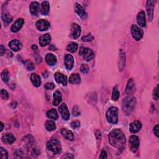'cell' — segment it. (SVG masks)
<instances>
[{
    "instance_id": "cell-1",
    "label": "cell",
    "mask_w": 159,
    "mask_h": 159,
    "mask_svg": "<svg viewBox=\"0 0 159 159\" xmlns=\"http://www.w3.org/2000/svg\"><path fill=\"white\" fill-rule=\"evenodd\" d=\"M109 142L118 151H122L126 147V136L121 129H113L109 134Z\"/></svg>"
},
{
    "instance_id": "cell-2",
    "label": "cell",
    "mask_w": 159,
    "mask_h": 159,
    "mask_svg": "<svg viewBox=\"0 0 159 159\" xmlns=\"http://www.w3.org/2000/svg\"><path fill=\"white\" fill-rule=\"evenodd\" d=\"M136 105V99L133 96H127L124 98L122 102V111L127 115L130 114L135 109Z\"/></svg>"
},
{
    "instance_id": "cell-3",
    "label": "cell",
    "mask_w": 159,
    "mask_h": 159,
    "mask_svg": "<svg viewBox=\"0 0 159 159\" xmlns=\"http://www.w3.org/2000/svg\"><path fill=\"white\" fill-rule=\"evenodd\" d=\"M106 116L108 122L116 124L118 122V109L116 107H111L107 111Z\"/></svg>"
},
{
    "instance_id": "cell-4",
    "label": "cell",
    "mask_w": 159,
    "mask_h": 159,
    "mask_svg": "<svg viewBox=\"0 0 159 159\" xmlns=\"http://www.w3.org/2000/svg\"><path fill=\"white\" fill-rule=\"evenodd\" d=\"M47 147L55 154H57L62 151V146L61 142L57 139H52L47 144Z\"/></svg>"
},
{
    "instance_id": "cell-5",
    "label": "cell",
    "mask_w": 159,
    "mask_h": 159,
    "mask_svg": "<svg viewBox=\"0 0 159 159\" xmlns=\"http://www.w3.org/2000/svg\"><path fill=\"white\" fill-rule=\"evenodd\" d=\"M79 54L87 62L90 61L94 57V54L92 50L84 47H81L80 48Z\"/></svg>"
},
{
    "instance_id": "cell-6",
    "label": "cell",
    "mask_w": 159,
    "mask_h": 159,
    "mask_svg": "<svg viewBox=\"0 0 159 159\" xmlns=\"http://www.w3.org/2000/svg\"><path fill=\"white\" fill-rule=\"evenodd\" d=\"M131 34L132 37L136 40V41H140L143 37V31L142 29L138 27L137 25H132L131 27Z\"/></svg>"
},
{
    "instance_id": "cell-7",
    "label": "cell",
    "mask_w": 159,
    "mask_h": 159,
    "mask_svg": "<svg viewBox=\"0 0 159 159\" xmlns=\"http://www.w3.org/2000/svg\"><path fill=\"white\" fill-rule=\"evenodd\" d=\"M129 147L132 152H136L139 147V139L136 136H131L129 140Z\"/></svg>"
},
{
    "instance_id": "cell-8",
    "label": "cell",
    "mask_w": 159,
    "mask_h": 159,
    "mask_svg": "<svg viewBox=\"0 0 159 159\" xmlns=\"http://www.w3.org/2000/svg\"><path fill=\"white\" fill-rule=\"evenodd\" d=\"M81 27L76 23H72L70 27V36L73 39H77L81 34Z\"/></svg>"
},
{
    "instance_id": "cell-9",
    "label": "cell",
    "mask_w": 159,
    "mask_h": 159,
    "mask_svg": "<svg viewBox=\"0 0 159 159\" xmlns=\"http://www.w3.org/2000/svg\"><path fill=\"white\" fill-rule=\"evenodd\" d=\"M58 111L61 114L62 118L65 120H68L70 118V113L67 105L65 103L62 104L58 108Z\"/></svg>"
},
{
    "instance_id": "cell-10",
    "label": "cell",
    "mask_w": 159,
    "mask_h": 159,
    "mask_svg": "<svg viewBox=\"0 0 159 159\" xmlns=\"http://www.w3.org/2000/svg\"><path fill=\"white\" fill-rule=\"evenodd\" d=\"M36 27L41 31H47V30L50 27V23L46 20L41 19L36 23Z\"/></svg>"
},
{
    "instance_id": "cell-11",
    "label": "cell",
    "mask_w": 159,
    "mask_h": 159,
    "mask_svg": "<svg viewBox=\"0 0 159 159\" xmlns=\"http://www.w3.org/2000/svg\"><path fill=\"white\" fill-rule=\"evenodd\" d=\"M154 4H155V1L153 0H149L147 2V12L148 14V17L150 19V21H152L153 16V9H154Z\"/></svg>"
},
{
    "instance_id": "cell-12",
    "label": "cell",
    "mask_w": 159,
    "mask_h": 159,
    "mask_svg": "<svg viewBox=\"0 0 159 159\" xmlns=\"http://www.w3.org/2000/svg\"><path fill=\"white\" fill-rule=\"evenodd\" d=\"M9 46L14 52H18L20 51L23 47L22 42L17 39H14L9 43Z\"/></svg>"
},
{
    "instance_id": "cell-13",
    "label": "cell",
    "mask_w": 159,
    "mask_h": 159,
    "mask_svg": "<svg viewBox=\"0 0 159 159\" xmlns=\"http://www.w3.org/2000/svg\"><path fill=\"white\" fill-rule=\"evenodd\" d=\"M137 21L138 24L142 27H146V14L145 12L141 11L139 12L137 16Z\"/></svg>"
},
{
    "instance_id": "cell-14",
    "label": "cell",
    "mask_w": 159,
    "mask_h": 159,
    "mask_svg": "<svg viewBox=\"0 0 159 159\" xmlns=\"http://www.w3.org/2000/svg\"><path fill=\"white\" fill-rule=\"evenodd\" d=\"M24 23V21L23 19H22V18L18 19L12 26V27L11 28V31L13 32H18L23 27Z\"/></svg>"
},
{
    "instance_id": "cell-15",
    "label": "cell",
    "mask_w": 159,
    "mask_h": 159,
    "mask_svg": "<svg viewBox=\"0 0 159 159\" xmlns=\"http://www.w3.org/2000/svg\"><path fill=\"white\" fill-rule=\"evenodd\" d=\"M126 63V56L125 53L123 52L122 49L119 50V68L120 70H122L123 68L125 67Z\"/></svg>"
},
{
    "instance_id": "cell-16",
    "label": "cell",
    "mask_w": 159,
    "mask_h": 159,
    "mask_svg": "<svg viewBox=\"0 0 159 159\" xmlns=\"http://www.w3.org/2000/svg\"><path fill=\"white\" fill-rule=\"evenodd\" d=\"M142 128V124L140 121H136L133 122H132L130 126H129V130H130L131 132L135 134L141 130Z\"/></svg>"
},
{
    "instance_id": "cell-17",
    "label": "cell",
    "mask_w": 159,
    "mask_h": 159,
    "mask_svg": "<svg viewBox=\"0 0 159 159\" xmlns=\"http://www.w3.org/2000/svg\"><path fill=\"white\" fill-rule=\"evenodd\" d=\"M55 79L58 83H61L63 86H66L67 84V78L65 75L61 73H56L55 74Z\"/></svg>"
},
{
    "instance_id": "cell-18",
    "label": "cell",
    "mask_w": 159,
    "mask_h": 159,
    "mask_svg": "<svg viewBox=\"0 0 159 159\" xmlns=\"http://www.w3.org/2000/svg\"><path fill=\"white\" fill-rule=\"evenodd\" d=\"M73 64L74 59L72 56L70 54H67L65 57V65L67 69H68V70H70L73 67Z\"/></svg>"
},
{
    "instance_id": "cell-19",
    "label": "cell",
    "mask_w": 159,
    "mask_h": 159,
    "mask_svg": "<svg viewBox=\"0 0 159 159\" xmlns=\"http://www.w3.org/2000/svg\"><path fill=\"white\" fill-rule=\"evenodd\" d=\"M135 83H134V80L133 78H131L127 82V86L126 88V94L130 95V94H132L134 91H135Z\"/></svg>"
},
{
    "instance_id": "cell-20",
    "label": "cell",
    "mask_w": 159,
    "mask_h": 159,
    "mask_svg": "<svg viewBox=\"0 0 159 159\" xmlns=\"http://www.w3.org/2000/svg\"><path fill=\"white\" fill-rule=\"evenodd\" d=\"M1 139L2 141L6 144H12L16 141V138L12 134H4L2 136Z\"/></svg>"
},
{
    "instance_id": "cell-21",
    "label": "cell",
    "mask_w": 159,
    "mask_h": 159,
    "mask_svg": "<svg viewBox=\"0 0 159 159\" xmlns=\"http://www.w3.org/2000/svg\"><path fill=\"white\" fill-rule=\"evenodd\" d=\"M75 12L80 17H81L83 19H84L87 17V14L80 4L76 3L75 6Z\"/></svg>"
},
{
    "instance_id": "cell-22",
    "label": "cell",
    "mask_w": 159,
    "mask_h": 159,
    "mask_svg": "<svg viewBox=\"0 0 159 159\" xmlns=\"http://www.w3.org/2000/svg\"><path fill=\"white\" fill-rule=\"evenodd\" d=\"M51 37L49 34H44L39 39V44L41 46L44 47L51 42Z\"/></svg>"
},
{
    "instance_id": "cell-23",
    "label": "cell",
    "mask_w": 159,
    "mask_h": 159,
    "mask_svg": "<svg viewBox=\"0 0 159 159\" xmlns=\"http://www.w3.org/2000/svg\"><path fill=\"white\" fill-rule=\"evenodd\" d=\"M30 12L34 16H36L39 11V4L37 2H32L30 5Z\"/></svg>"
},
{
    "instance_id": "cell-24",
    "label": "cell",
    "mask_w": 159,
    "mask_h": 159,
    "mask_svg": "<svg viewBox=\"0 0 159 159\" xmlns=\"http://www.w3.org/2000/svg\"><path fill=\"white\" fill-rule=\"evenodd\" d=\"M46 61L49 65H54L57 63V58L52 53H48L46 57Z\"/></svg>"
},
{
    "instance_id": "cell-25",
    "label": "cell",
    "mask_w": 159,
    "mask_h": 159,
    "mask_svg": "<svg viewBox=\"0 0 159 159\" xmlns=\"http://www.w3.org/2000/svg\"><path fill=\"white\" fill-rule=\"evenodd\" d=\"M61 133L63 135V136L65 139H67V140H69V141L73 140L74 135H73V133L71 131H69L67 129H62L61 131Z\"/></svg>"
},
{
    "instance_id": "cell-26",
    "label": "cell",
    "mask_w": 159,
    "mask_h": 159,
    "mask_svg": "<svg viewBox=\"0 0 159 159\" xmlns=\"http://www.w3.org/2000/svg\"><path fill=\"white\" fill-rule=\"evenodd\" d=\"M62 94L59 91H56L53 93V104L54 106H57L62 101Z\"/></svg>"
},
{
    "instance_id": "cell-27",
    "label": "cell",
    "mask_w": 159,
    "mask_h": 159,
    "mask_svg": "<svg viewBox=\"0 0 159 159\" xmlns=\"http://www.w3.org/2000/svg\"><path fill=\"white\" fill-rule=\"evenodd\" d=\"M31 80L34 85L36 87H39L41 86V78H40V77L37 75V74L33 73L31 75Z\"/></svg>"
},
{
    "instance_id": "cell-28",
    "label": "cell",
    "mask_w": 159,
    "mask_h": 159,
    "mask_svg": "<svg viewBox=\"0 0 159 159\" xmlns=\"http://www.w3.org/2000/svg\"><path fill=\"white\" fill-rule=\"evenodd\" d=\"M69 82L71 84H79L81 82V78L78 73H73L70 77Z\"/></svg>"
},
{
    "instance_id": "cell-29",
    "label": "cell",
    "mask_w": 159,
    "mask_h": 159,
    "mask_svg": "<svg viewBox=\"0 0 159 159\" xmlns=\"http://www.w3.org/2000/svg\"><path fill=\"white\" fill-rule=\"evenodd\" d=\"M2 19L4 22V24L6 25V26H8V25L11 23L13 21V18L9 16V15L5 12L4 10H3V13H2Z\"/></svg>"
},
{
    "instance_id": "cell-30",
    "label": "cell",
    "mask_w": 159,
    "mask_h": 159,
    "mask_svg": "<svg viewBox=\"0 0 159 159\" xmlns=\"http://www.w3.org/2000/svg\"><path fill=\"white\" fill-rule=\"evenodd\" d=\"M45 127L48 131H53L56 129V125L53 121L48 120L45 124Z\"/></svg>"
},
{
    "instance_id": "cell-31",
    "label": "cell",
    "mask_w": 159,
    "mask_h": 159,
    "mask_svg": "<svg viewBox=\"0 0 159 159\" xmlns=\"http://www.w3.org/2000/svg\"><path fill=\"white\" fill-rule=\"evenodd\" d=\"M47 116L49 118L53 119V120H57L58 117V113L55 109H51L47 112Z\"/></svg>"
},
{
    "instance_id": "cell-32",
    "label": "cell",
    "mask_w": 159,
    "mask_h": 159,
    "mask_svg": "<svg viewBox=\"0 0 159 159\" xmlns=\"http://www.w3.org/2000/svg\"><path fill=\"white\" fill-rule=\"evenodd\" d=\"M50 10V5L48 1H43L41 5V13L43 15H47Z\"/></svg>"
},
{
    "instance_id": "cell-33",
    "label": "cell",
    "mask_w": 159,
    "mask_h": 159,
    "mask_svg": "<svg viewBox=\"0 0 159 159\" xmlns=\"http://www.w3.org/2000/svg\"><path fill=\"white\" fill-rule=\"evenodd\" d=\"M77 49H78V44L76 42H72L70 43L67 47V51L71 53L76 52Z\"/></svg>"
},
{
    "instance_id": "cell-34",
    "label": "cell",
    "mask_w": 159,
    "mask_h": 159,
    "mask_svg": "<svg viewBox=\"0 0 159 159\" xmlns=\"http://www.w3.org/2000/svg\"><path fill=\"white\" fill-rule=\"evenodd\" d=\"M1 78L4 82L7 83L9 80V73L7 69H5L1 73Z\"/></svg>"
},
{
    "instance_id": "cell-35",
    "label": "cell",
    "mask_w": 159,
    "mask_h": 159,
    "mask_svg": "<svg viewBox=\"0 0 159 159\" xmlns=\"http://www.w3.org/2000/svg\"><path fill=\"white\" fill-rule=\"evenodd\" d=\"M120 96V93L118 91V89L117 87H115L113 88V91L112 93V99L113 101H117Z\"/></svg>"
},
{
    "instance_id": "cell-36",
    "label": "cell",
    "mask_w": 159,
    "mask_h": 159,
    "mask_svg": "<svg viewBox=\"0 0 159 159\" xmlns=\"http://www.w3.org/2000/svg\"><path fill=\"white\" fill-rule=\"evenodd\" d=\"M24 66L28 70H33L35 69V66L34 63L31 61H29V60H27L26 61L24 62Z\"/></svg>"
},
{
    "instance_id": "cell-37",
    "label": "cell",
    "mask_w": 159,
    "mask_h": 159,
    "mask_svg": "<svg viewBox=\"0 0 159 159\" xmlns=\"http://www.w3.org/2000/svg\"><path fill=\"white\" fill-rule=\"evenodd\" d=\"M82 41L84 42H91L94 39V37L91 34H88L82 37Z\"/></svg>"
},
{
    "instance_id": "cell-38",
    "label": "cell",
    "mask_w": 159,
    "mask_h": 159,
    "mask_svg": "<svg viewBox=\"0 0 159 159\" xmlns=\"http://www.w3.org/2000/svg\"><path fill=\"white\" fill-rule=\"evenodd\" d=\"M0 151H1V159H7L8 158V152L4 149L3 147L0 148Z\"/></svg>"
},
{
    "instance_id": "cell-39",
    "label": "cell",
    "mask_w": 159,
    "mask_h": 159,
    "mask_svg": "<svg viewBox=\"0 0 159 159\" xmlns=\"http://www.w3.org/2000/svg\"><path fill=\"white\" fill-rule=\"evenodd\" d=\"M1 96L3 99H5V100L8 99L9 98V94L7 91L4 89H2L1 90Z\"/></svg>"
},
{
    "instance_id": "cell-40",
    "label": "cell",
    "mask_w": 159,
    "mask_h": 159,
    "mask_svg": "<svg viewBox=\"0 0 159 159\" xmlns=\"http://www.w3.org/2000/svg\"><path fill=\"white\" fill-rule=\"evenodd\" d=\"M55 84L53 83H47L46 84H45V88H46V89H48V90H52V89H53L55 88Z\"/></svg>"
},
{
    "instance_id": "cell-41",
    "label": "cell",
    "mask_w": 159,
    "mask_h": 159,
    "mask_svg": "<svg viewBox=\"0 0 159 159\" xmlns=\"http://www.w3.org/2000/svg\"><path fill=\"white\" fill-rule=\"evenodd\" d=\"M81 72L84 74H87L89 72V67L87 65H82V66L80 68Z\"/></svg>"
},
{
    "instance_id": "cell-42",
    "label": "cell",
    "mask_w": 159,
    "mask_h": 159,
    "mask_svg": "<svg viewBox=\"0 0 159 159\" xmlns=\"http://www.w3.org/2000/svg\"><path fill=\"white\" fill-rule=\"evenodd\" d=\"M153 98L157 100L158 99V84L156 87V88L154 89L153 92Z\"/></svg>"
},
{
    "instance_id": "cell-43",
    "label": "cell",
    "mask_w": 159,
    "mask_h": 159,
    "mask_svg": "<svg viewBox=\"0 0 159 159\" xmlns=\"http://www.w3.org/2000/svg\"><path fill=\"white\" fill-rule=\"evenodd\" d=\"M72 113L73 114V116H79L80 114V112L79 108H78V107L77 106H75L73 107Z\"/></svg>"
},
{
    "instance_id": "cell-44",
    "label": "cell",
    "mask_w": 159,
    "mask_h": 159,
    "mask_svg": "<svg viewBox=\"0 0 159 159\" xmlns=\"http://www.w3.org/2000/svg\"><path fill=\"white\" fill-rule=\"evenodd\" d=\"M80 125V122L78 121H74L70 124V126L73 129H77L79 127Z\"/></svg>"
},
{
    "instance_id": "cell-45",
    "label": "cell",
    "mask_w": 159,
    "mask_h": 159,
    "mask_svg": "<svg viewBox=\"0 0 159 159\" xmlns=\"http://www.w3.org/2000/svg\"><path fill=\"white\" fill-rule=\"evenodd\" d=\"M100 158H107V153H106V152L105 151H104V150H103L101 151Z\"/></svg>"
},
{
    "instance_id": "cell-46",
    "label": "cell",
    "mask_w": 159,
    "mask_h": 159,
    "mask_svg": "<svg viewBox=\"0 0 159 159\" xmlns=\"http://www.w3.org/2000/svg\"><path fill=\"white\" fill-rule=\"evenodd\" d=\"M153 132H154V133H155V136L157 137H158V124H157V125L155 127H154Z\"/></svg>"
},
{
    "instance_id": "cell-47",
    "label": "cell",
    "mask_w": 159,
    "mask_h": 159,
    "mask_svg": "<svg viewBox=\"0 0 159 159\" xmlns=\"http://www.w3.org/2000/svg\"><path fill=\"white\" fill-rule=\"evenodd\" d=\"M5 51H6V49H5V47L3 46V45H1L0 46V53H1V56H3L4 53H5Z\"/></svg>"
},
{
    "instance_id": "cell-48",
    "label": "cell",
    "mask_w": 159,
    "mask_h": 159,
    "mask_svg": "<svg viewBox=\"0 0 159 159\" xmlns=\"http://www.w3.org/2000/svg\"><path fill=\"white\" fill-rule=\"evenodd\" d=\"M67 155H68V156H67V155H64L63 157H64V158H73V156L72 155V154H69V153H68Z\"/></svg>"
},
{
    "instance_id": "cell-49",
    "label": "cell",
    "mask_w": 159,
    "mask_h": 159,
    "mask_svg": "<svg viewBox=\"0 0 159 159\" xmlns=\"http://www.w3.org/2000/svg\"><path fill=\"white\" fill-rule=\"evenodd\" d=\"M32 49L35 51V50L37 49V46H36V45H33V46H32Z\"/></svg>"
},
{
    "instance_id": "cell-50",
    "label": "cell",
    "mask_w": 159,
    "mask_h": 159,
    "mask_svg": "<svg viewBox=\"0 0 159 159\" xmlns=\"http://www.w3.org/2000/svg\"><path fill=\"white\" fill-rule=\"evenodd\" d=\"M1 131H3V127H4V125H3V122H1Z\"/></svg>"
}]
</instances>
